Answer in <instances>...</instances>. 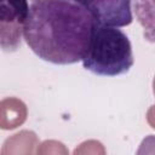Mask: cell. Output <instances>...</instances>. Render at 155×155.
<instances>
[{
  "label": "cell",
  "instance_id": "obj_1",
  "mask_svg": "<svg viewBox=\"0 0 155 155\" xmlns=\"http://www.w3.org/2000/svg\"><path fill=\"white\" fill-rule=\"evenodd\" d=\"M98 24L74 0H33L23 36L39 58L67 65L84 59Z\"/></svg>",
  "mask_w": 155,
  "mask_h": 155
},
{
  "label": "cell",
  "instance_id": "obj_2",
  "mask_svg": "<svg viewBox=\"0 0 155 155\" xmlns=\"http://www.w3.org/2000/svg\"><path fill=\"white\" fill-rule=\"evenodd\" d=\"M81 62L86 70L99 76L126 74L134 63L131 41L119 27L98 24Z\"/></svg>",
  "mask_w": 155,
  "mask_h": 155
},
{
  "label": "cell",
  "instance_id": "obj_3",
  "mask_svg": "<svg viewBox=\"0 0 155 155\" xmlns=\"http://www.w3.org/2000/svg\"><path fill=\"white\" fill-rule=\"evenodd\" d=\"M28 13L27 0H0V31L4 51L12 52L21 46Z\"/></svg>",
  "mask_w": 155,
  "mask_h": 155
},
{
  "label": "cell",
  "instance_id": "obj_4",
  "mask_svg": "<svg viewBox=\"0 0 155 155\" xmlns=\"http://www.w3.org/2000/svg\"><path fill=\"white\" fill-rule=\"evenodd\" d=\"M92 12L101 25L125 27L132 23V0H74Z\"/></svg>",
  "mask_w": 155,
  "mask_h": 155
},
{
  "label": "cell",
  "instance_id": "obj_5",
  "mask_svg": "<svg viewBox=\"0 0 155 155\" xmlns=\"http://www.w3.org/2000/svg\"><path fill=\"white\" fill-rule=\"evenodd\" d=\"M132 7L144 38L155 42V0H132Z\"/></svg>",
  "mask_w": 155,
  "mask_h": 155
},
{
  "label": "cell",
  "instance_id": "obj_6",
  "mask_svg": "<svg viewBox=\"0 0 155 155\" xmlns=\"http://www.w3.org/2000/svg\"><path fill=\"white\" fill-rule=\"evenodd\" d=\"M153 85H154V93H155V78H154V82H153Z\"/></svg>",
  "mask_w": 155,
  "mask_h": 155
}]
</instances>
